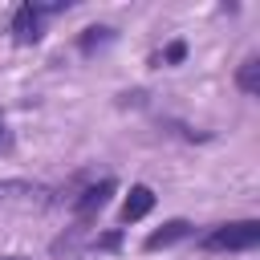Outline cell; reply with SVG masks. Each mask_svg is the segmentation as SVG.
Masks as SVG:
<instances>
[{
	"label": "cell",
	"instance_id": "cell-1",
	"mask_svg": "<svg viewBox=\"0 0 260 260\" xmlns=\"http://www.w3.org/2000/svg\"><path fill=\"white\" fill-rule=\"evenodd\" d=\"M65 8H69V0H61V4H37V0L16 4L12 16H8V32H12V41H16V45H37V41L45 37V20L57 16V12H65Z\"/></svg>",
	"mask_w": 260,
	"mask_h": 260
},
{
	"label": "cell",
	"instance_id": "cell-2",
	"mask_svg": "<svg viewBox=\"0 0 260 260\" xmlns=\"http://www.w3.org/2000/svg\"><path fill=\"white\" fill-rule=\"evenodd\" d=\"M256 244H260V223L256 219H232V223H219L207 236H199L203 252H252Z\"/></svg>",
	"mask_w": 260,
	"mask_h": 260
},
{
	"label": "cell",
	"instance_id": "cell-3",
	"mask_svg": "<svg viewBox=\"0 0 260 260\" xmlns=\"http://www.w3.org/2000/svg\"><path fill=\"white\" fill-rule=\"evenodd\" d=\"M114 191H118V183H114V179H98V183H89V187L73 199V215H77V223H93V219L110 207Z\"/></svg>",
	"mask_w": 260,
	"mask_h": 260
},
{
	"label": "cell",
	"instance_id": "cell-4",
	"mask_svg": "<svg viewBox=\"0 0 260 260\" xmlns=\"http://www.w3.org/2000/svg\"><path fill=\"white\" fill-rule=\"evenodd\" d=\"M195 228H191V219H167L162 228H154L146 240H142V248L146 252H162V248H175L179 240H187Z\"/></svg>",
	"mask_w": 260,
	"mask_h": 260
},
{
	"label": "cell",
	"instance_id": "cell-5",
	"mask_svg": "<svg viewBox=\"0 0 260 260\" xmlns=\"http://www.w3.org/2000/svg\"><path fill=\"white\" fill-rule=\"evenodd\" d=\"M150 211H154V191H150L146 183H134L130 195L122 199V223H138V219H146Z\"/></svg>",
	"mask_w": 260,
	"mask_h": 260
},
{
	"label": "cell",
	"instance_id": "cell-6",
	"mask_svg": "<svg viewBox=\"0 0 260 260\" xmlns=\"http://www.w3.org/2000/svg\"><path fill=\"white\" fill-rule=\"evenodd\" d=\"M114 37H118V32H114L110 24H89V28L77 32V53H81V57H93V53H102L106 45H114Z\"/></svg>",
	"mask_w": 260,
	"mask_h": 260
},
{
	"label": "cell",
	"instance_id": "cell-7",
	"mask_svg": "<svg viewBox=\"0 0 260 260\" xmlns=\"http://www.w3.org/2000/svg\"><path fill=\"white\" fill-rule=\"evenodd\" d=\"M236 85H240V93H260V61L256 57H248L240 69H236Z\"/></svg>",
	"mask_w": 260,
	"mask_h": 260
},
{
	"label": "cell",
	"instance_id": "cell-8",
	"mask_svg": "<svg viewBox=\"0 0 260 260\" xmlns=\"http://www.w3.org/2000/svg\"><path fill=\"white\" fill-rule=\"evenodd\" d=\"M183 57H187V41H171V45L158 53V61H162V65H179Z\"/></svg>",
	"mask_w": 260,
	"mask_h": 260
},
{
	"label": "cell",
	"instance_id": "cell-9",
	"mask_svg": "<svg viewBox=\"0 0 260 260\" xmlns=\"http://www.w3.org/2000/svg\"><path fill=\"white\" fill-rule=\"evenodd\" d=\"M118 244H122V232H106V236L93 240V248H102V252H114Z\"/></svg>",
	"mask_w": 260,
	"mask_h": 260
},
{
	"label": "cell",
	"instance_id": "cell-10",
	"mask_svg": "<svg viewBox=\"0 0 260 260\" xmlns=\"http://www.w3.org/2000/svg\"><path fill=\"white\" fill-rule=\"evenodd\" d=\"M0 260H24V256H0Z\"/></svg>",
	"mask_w": 260,
	"mask_h": 260
},
{
	"label": "cell",
	"instance_id": "cell-11",
	"mask_svg": "<svg viewBox=\"0 0 260 260\" xmlns=\"http://www.w3.org/2000/svg\"><path fill=\"white\" fill-rule=\"evenodd\" d=\"M0 138H4V118H0Z\"/></svg>",
	"mask_w": 260,
	"mask_h": 260
}]
</instances>
